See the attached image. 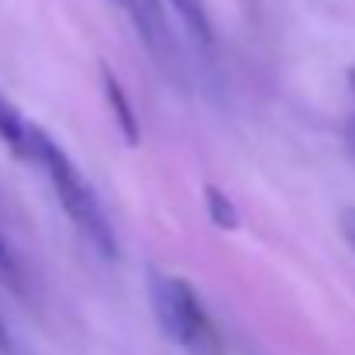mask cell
I'll return each mask as SVG.
<instances>
[{
	"label": "cell",
	"instance_id": "6da1fadb",
	"mask_svg": "<svg viewBox=\"0 0 355 355\" xmlns=\"http://www.w3.org/2000/svg\"><path fill=\"white\" fill-rule=\"evenodd\" d=\"M35 162L45 169V176H49V183L55 190V200L66 211V218L73 221V228L87 238L104 259H114L118 255V238H114V228H111V221L104 214V204H101L97 190L90 187V180L69 159V152L45 128H38V135H35Z\"/></svg>",
	"mask_w": 355,
	"mask_h": 355
},
{
	"label": "cell",
	"instance_id": "7a4b0ae2",
	"mask_svg": "<svg viewBox=\"0 0 355 355\" xmlns=\"http://www.w3.org/2000/svg\"><path fill=\"white\" fill-rule=\"evenodd\" d=\"M152 311L162 335L187 355H225L221 335L200 300V293L183 276H152L148 283Z\"/></svg>",
	"mask_w": 355,
	"mask_h": 355
},
{
	"label": "cell",
	"instance_id": "3957f363",
	"mask_svg": "<svg viewBox=\"0 0 355 355\" xmlns=\"http://www.w3.org/2000/svg\"><path fill=\"white\" fill-rule=\"evenodd\" d=\"M124 17L131 21L135 35L141 38V45L162 62V66H176L180 59V45L173 35V24L166 17V3L162 0H114Z\"/></svg>",
	"mask_w": 355,
	"mask_h": 355
},
{
	"label": "cell",
	"instance_id": "277c9868",
	"mask_svg": "<svg viewBox=\"0 0 355 355\" xmlns=\"http://www.w3.org/2000/svg\"><path fill=\"white\" fill-rule=\"evenodd\" d=\"M35 135H38V124L28 121L17 104L0 90V145L21 159V162H35Z\"/></svg>",
	"mask_w": 355,
	"mask_h": 355
},
{
	"label": "cell",
	"instance_id": "5b68a950",
	"mask_svg": "<svg viewBox=\"0 0 355 355\" xmlns=\"http://www.w3.org/2000/svg\"><path fill=\"white\" fill-rule=\"evenodd\" d=\"M104 94H107V104H111V111H114V121H118L124 141H128V145H138V138H141V135H138L135 107H131V101H128L124 87L118 83V76H114L111 69H104Z\"/></svg>",
	"mask_w": 355,
	"mask_h": 355
},
{
	"label": "cell",
	"instance_id": "8992f818",
	"mask_svg": "<svg viewBox=\"0 0 355 355\" xmlns=\"http://www.w3.org/2000/svg\"><path fill=\"white\" fill-rule=\"evenodd\" d=\"M162 3H169L176 10V17L187 24V31L197 42H204V45L214 42V28H211V14H207V3L204 0H162Z\"/></svg>",
	"mask_w": 355,
	"mask_h": 355
},
{
	"label": "cell",
	"instance_id": "52a82bcc",
	"mask_svg": "<svg viewBox=\"0 0 355 355\" xmlns=\"http://www.w3.org/2000/svg\"><path fill=\"white\" fill-rule=\"evenodd\" d=\"M204 193H207V214H211V221L218 225V228H225V232H235L238 228V211L235 204H232V197L225 193V190H218V187H204Z\"/></svg>",
	"mask_w": 355,
	"mask_h": 355
},
{
	"label": "cell",
	"instance_id": "ba28073f",
	"mask_svg": "<svg viewBox=\"0 0 355 355\" xmlns=\"http://www.w3.org/2000/svg\"><path fill=\"white\" fill-rule=\"evenodd\" d=\"M0 283H7L10 290H21V283H24V269L17 262V252L7 245L3 235H0Z\"/></svg>",
	"mask_w": 355,
	"mask_h": 355
},
{
	"label": "cell",
	"instance_id": "9c48e42d",
	"mask_svg": "<svg viewBox=\"0 0 355 355\" xmlns=\"http://www.w3.org/2000/svg\"><path fill=\"white\" fill-rule=\"evenodd\" d=\"M342 235H345V241L355 248V207H345V211H342Z\"/></svg>",
	"mask_w": 355,
	"mask_h": 355
},
{
	"label": "cell",
	"instance_id": "30bf717a",
	"mask_svg": "<svg viewBox=\"0 0 355 355\" xmlns=\"http://www.w3.org/2000/svg\"><path fill=\"white\" fill-rule=\"evenodd\" d=\"M10 352V328H7V318H3V311H0V355Z\"/></svg>",
	"mask_w": 355,
	"mask_h": 355
}]
</instances>
